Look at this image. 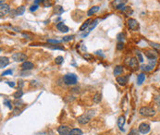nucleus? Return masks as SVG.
<instances>
[{
  "instance_id": "obj_1",
  "label": "nucleus",
  "mask_w": 160,
  "mask_h": 135,
  "mask_svg": "<svg viewBox=\"0 0 160 135\" xmlns=\"http://www.w3.org/2000/svg\"><path fill=\"white\" fill-rule=\"evenodd\" d=\"M95 116V111H88V112H86L85 114H82L81 115L80 117H78V122L80 124H82V125H85L87 124L89 121L91 120V119Z\"/></svg>"
},
{
  "instance_id": "obj_2",
  "label": "nucleus",
  "mask_w": 160,
  "mask_h": 135,
  "mask_svg": "<svg viewBox=\"0 0 160 135\" xmlns=\"http://www.w3.org/2000/svg\"><path fill=\"white\" fill-rule=\"evenodd\" d=\"M139 113L144 117H154L155 115V110L153 107L143 106V107L140 108Z\"/></svg>"
},
{
  "instance_id": "obj_3",
  "label": "nucleus",
  "mask_w": 160,
  "mask_h": 135,
  "mask_svg": "<svg viewBox=\"0 0 160 135\" xmlns=\"http://www.w3.org/2000/svg\"><path fill=\"white\" fill-rule=\"evenodd\" d=\"M63 80L64 83L68 85H74L77 83V80H78V78L77 76L73 73H69L66 74L64 77H63Z\"/></svg>"
},
{
  "instance_id": "obj_4",
  "label": "nucleus",
  "mask_w": 160,
  "mask_h": 135,
  "mask_svg": "<svg viewBox=\"0 0 160 135\" xmlns=\"http://www.w3.org/2000/svg\"><path fill=\"white\" fill-rule=\"evenodd\" d=\"M128 27H129L130 30L136 32L140 29V24L134 19H129L128 20Z\"/></svg>"
},
{
  "instance_id": "obj_5",
  "label": "nucleus",
  "mask_w": 160,
  "mask_h": 135,
  "mask_svg": "<svg viewBox=\"0 0 160 135\" xmlns=\"http://www.w3.org/2000/svg\"><path fill=\"white\" fill-rule=\"evenodd\" d=\"M12 58L16 62H25L28 58V57L23 53H15V54L12 55Z\"/></svg>"
},
{
  "instance_id": "obj_6",
  "label": "nucleus",
  "mask_w": 160,
  "mask_h": 135,
  "mask_svg": "<svg viewBox=\"0 0 160 135\" xmlns=\"http://www.w3.org/2000/svg\"><path fill=\"white\" fill-rule=\"evenodd\" d=\"M156 65V59H149V63L147 65H144L141 67V69L144 71H151Z\"/></svg>"
},
{
  "instance_id": "obj_7",
  "label": "nucleus",
  "mask_w": 160,
  "mask_h": 135,
  "mask_svg": "<svg viewBox=\"0 0 160 135\" xmlns=\"http://www.w3.org/2000/svg\"><path fill=\"white\" fill-rule=\"evenodd\" d=\"M10 5L4 3V4H2L0 6V15H1V18H2L4 15H6V14L10 13Z\"/></svg>"
},
{
  "instance_id": "obj_8",
  "label": "nucleus",
  "mask_w": 160,
  "mask_h": 135,
  "mask_svg": "<svg viewBox=\"0 0 160 135\" xmlns=\"http://www.w3.org/2000/svg\"><path fill=\"white\" fill-rule=\"evenodd\" d=\"M58 131L60 135H70L71 130L70 129V127L68 126H60L58 127Z\"/></svg>"
},
{
  "instance_id": "obj_9",
  "label": "nucleus",
  "mask_w": 160,
  "mask_h": 135,
  "mask_svg": "<svg viewBox=\"0 0 160 135\" xmlns=\"http://www.w3.org/2000/svg\"><path fill=\"white\" fill-rule=\"evenodd\" d=\"M144 54L148 59H156L157 58V53L155 50H146Z\"/></svg>"
},
{
  "instance_id": "obj_10",
  "label": "nucleus",
  "mask_w": 160,
  "mask_h": 135,
  "mask_svg": "<svg viewBox=\"0 0 160 135\" xmlns=\"http://www.w3.org/2000/svg\"><path fill=\"white\" fill-rule=\"evenodd\" d=\"M139 131L143 134H146L150 131V126L147 123H142L139 126Z\"/></svg>"
},
{
  "instance_id": "obj_11",
  "label": "nucleus",
  "mask_w": 160,
  "mask_h": 135,
  "mask_svg": "<svg viewBox=\"0 0 160 135\" xmlns=\"http://www.w3.org/2000/svg\"><path fill=\"white\" fill-rule=\"evenodd\" d=\"M34 68V65L33 63L30 61H25V62H22V64H21V69L22 70H31V69H33Z\"/></svg>"
},
{
  "instance_id": "obj_12",
  "label": "nucleus",
  "mask_w": 160,
  "mask_h": 135,
  "mask_svg": "<svg viewBox=\"0 0 160 135\" xmlns=\"http://www.w3.org/2000/svg\"><path fill=\"white\" fill-rule=\"evenodd\" d=\"M128 79L129 76H121V77H118L117 78V83L121 86H125L128 83Z\"/></svg>"
},
{
  "instance_id": "obj_13",
  "label": "nucleus",
  "mask_w": 160,
  "mask_h": 135,
  "mask_svg": "<svg viewBox=\"0 0 160 135\" xmlns=\"http://www.w3.org/2000/svg\"><path fill=\"white\" fill-rule=\"evenodd\" d=\"M130 67L132 69H139V63H138V59L135 57H132L130 60Z\"/></svg>"
},
{
  "instance_id": "obj_14",
  "label": "nucleus",
  "mask_w": 160,
  "mask_h": 135,
  "mask_svg": "<svg viewBox=\"0 0 160 135\" xmlns=\"http://www.w3.org/2000/svg\"><path fill=\"white\" fill-rule=\"evenodd\" d=\"M57 28H58V30L60 31L61 32H69V30H70V29H69V27H68V26H66L63 22H59V23H58V25H57Z\"/></svg>"
},
{
  "instance_id": "obj_15",
  "label": "nucleus",
  "mask_w": 160,
  "mask_h": 135,
  "mask_svg": "<svg viewBox=\"0 0 160 135\" xmlns=\"http://www.w3.org/2000/svg\"><path fill=\"white\" fill-rule=\"evenodd\" d=\"M8 63H10V60H8V58L7 57H1V58H0V68L1 69L7 66Z\"/></svg>"
},
{
  "instance_id": "obj_16",
  "label": "nucleus",
  "mask_w": 160,
  "mask_h": 135,
  "mask_svg": "<svg viewBox=\"0 0 160 135\" xmlns=\"http://www.w3.org/2000/svg\"><path fill=\"white\" fill-rule=\"evenodd\" d=\"M127 1H119V0H115L114 2V6L117 9H122L124 7V5Z\"/></svg>"
},
{
  "instance_id": "obj_17",
  "label": "nucleus",
  "mask_w": 160,
  "mask_h": 135,
  "mask_svg": "<svg viewBox=\"0 0 160 135\" xmlns=\"http://www.w3.org/2000/svg\"><path fill=\"white\" fill-rule=\"evenodd\" d=\"M91 22H93V21H92V19H88L87 21H85V22L82 23V25L80 27V31L81 32H82V31H84L86 29V28H88L89 25L91 24Z\"/></svg>"
},
{
  "instance_id": "obj_18",
  "label": "nucleus",
  "mask_w": 160,
  "mask_h": 135,
  "mask_svg": "<svg viewBox=\"0 0 160 135\" xmlns=\"http://www.w3.org/2000/svg\"><path fill=\"white\" fill-rule=\"evenodd\" d=\"M124 124H125V118L123 117V116H120L118 119V126L121 131H123V126H124Z\"/></svg>"
},
{
  "instance_id": "obj_19",
  "label": "nucleus",
  "mask_w": 160,
  "mask_h": 135,
  "mask_svg": "<svg viewBox=\"0 0 160 135\" xmlns=\"http://www.w3.org/2000/svg\"><path fill=\"white\" fill-rule=\"evenodd\" d=\"M98 10H99V7H98V6H93V7H91L88 10L87 15H88V16H92V15H93L95 13H96Z\"/></svg>"
},
{
  "instance_id": "obj_20",
  "label": "nucleus",
  "mask_w": 160,
  "mask_h": 135,
  "mask_svg": "<svg viewBox=\"0 0 160 135\" xmlns=\"http://www.w3.org/2000/svg\"><path fill=\"white\" fill-rule=\"evenodd\" d=\"M54 12H55L57 15L59 16V15H61V14L64 12V9H63V7H61V6H58H58H56V7H54Z\"/></svg>"
},
{
  "instance_id": "obj_21",
  "label": "nucleus",
  "mask_w": 160,
  "mask_h": 135,
  "mask_svg": "<svg viewBox=\"0 0 160 135\" xmlns=\"http://www.w3.org/2000/svg\"><path fill=\"white\" fill-rule=\"evenodd\" d=\"M144 80H145V75H144V73H141L138 75V77H137V83L139 85H141L142 83H144Z\"/></svg>"
},
{
  "instance_id": "obj_22",
  "label": "nucleus",
  "mask_w": 160,
  "mask_h": 135,
  "mask_svg": "<svg viewBox=\"0 0 160 135\" xmlns=\"http://www.w3.org/2000/svg\"><path fill=\"white\" fill-rule=\"evenodd\" d=\"M123 72V67L122 66H117L114 69V75H120Z\"/></svg>"
},
{
  "instance_id": "obj_23",
  "label": "nucleus",
  "mask_w": 160,
  "mask_h": 135,
  "mask_svg": "<svg viewBox=\"0 0 160 135\" xmlns=\"http://www.w3.org/2000/svg\"><path fill=\"white\" fill-rule=\"evenodd\" d=\"M98 21H99V20H98V19H96V20H95V21H93V23H92V24L90 25V27L88 28V31H87V32H88V33L90 32H92V31H93V29L96 27V25L98 24Z\"/></svg>"
},
{
  "instance_id": "obj_24",
  "label": "nucleus",
  "mask_w": 160,
  "mask_h": 135,
  "mask_svg": "<svg viewBox=\"0 0 160 135\" xmlns=\"http://www.w3.org/2000/svg\"><path fill=\"white\" fill-rule=\"evenodd\" d=\"M16 10H17L18 16H21V15H23L24 12H25V7H24V6H21V7H19L18 8H16Z\"/></svg>"
},
{
  "instance_id": "obj_25",
  "label": "nucleus",
  "mask_w": 160,
  "mask_h": 135,
  "mask_svg": "<svg viewBox=\"0 0 160 135\" xmlns=\"http://www.w3.org/2000/svg\"><path fill=\"white\" fill-rule=\"evenodd\" d=\"M70 135H82V131L80 129H72Z\"/></svg>"
},
{
  "instance_id": "obj_26",
  "label": "nucleus",
  "mask_w": 160,
  "mask_h": 135,
  "mask_svg": "<svg viewBox=\"0 0 160 135\" xmlns=\"http://www.w3.org/2000/svg\"><path fill=\"white\" fill-rule=\"evenodd\" d=\"M22 95H23V92L21 91V90H19V91H17L16 93H15V94H13V96L15 97V99H21V97Z\"/></svg>"
},
{
  "instance_id": "obj_27",
  "label": "nucleus",
  "mask_w": 160,
  "mask_h": 135,
  "mask_svg": "<svg viewBox=\"0 0 160 135\" xmlns=\"http://www.w3.org/2000/svg\"><path fill=\"white\" fill-rule=\"evenodd\" d=\"M121 10H122V11L124 12L125 14H127L128 16H130V14H132V10H131V8H130V7H124L122 9H121Z\"/></svg>"
},
{
  "instance_id": "obj_28",
  "label": "nucleus",
  "mask_w": 160,
  "mask_h": 135,
  "mask_svg": "<svg viewBox=\"0 0 160 135\" xmlns=\"http://www.w3.org/2000/svg\"><path fill=\"white\" fill-rule=\"evenodd\" d=\"M117 39H118V42H122L125 40V34L123 33V32H120V33H118V35H117Z\"/></svg>"
},
{
  "instance_id": "obj_29",
  "label": "nucleus",
  "mask_w": 160,
  "mask_h": 135,
  "mask_svg": "<svg viewBox=\"0 0 160 135\" xmlns=\"http://www.w3.org/2000/svg\"><path fill=\"white\" fill-rule=\"evenodd\" d=\"M63 60H64V58H63V57H61V56H59V57H57L56 59H55V62H56L57 65H60L63 63Z\"/></svg>"
},
{
  "instance_id": "obj_30",
  "label": "nucleus",
  "mask_w": 160,
  "mask_h": 135,
  "mask_svg": "<svg viewBox=\"0 0 160 135\" xmlns=\"http://www.w3.org/2000/svg\"><path fill=\"white\" fill-rule=\"evenodd\" d=\"M61 42H62L61 40H57V39H48L47 40V43H50V44H60Z\"/></svg>"
},
{
  "instance_id": "obj_31",
  "label": "nucleus",
  "mask_w": 160,
  "mask_h": 135,
  "mask_svg": "<svg viewBox=\"0 0 160 135\" xmlns=\"http://www.w3.org/2000/svg\"><path fill=\"white\" fill-rule=\"evenodd\" d=\"M100 101H101V94L97 93V94L95 95V97H93V102H95V103H99Z\"/></svg>"
},
{
  "instance_id": "obj_32",
  "label": "nucleus",
  "mask_w": 160,
  "mask_h": 135,
  "mask_svg": "<svg viewBox=\"0 0 160 135\" xmlns=\"http://www.w3.org/2000/svg\"><path fill=\"white\" fill-rule=\"evenodd\" d=\"M155 103L157 105L158 108H159V110H160V95H156L155 97Z\"/></svg>"
},
{
  "instance_id": "obj_33",
  "label": "nucleus",
  "mask_w": 160,
  "mask_h": 135,
  "mask_svg": "<svg viewBox=\"0 0 160 135\" xmlns=\"http://www.w3.org/2000/svg\"><path fill=\"white\" fill-rule=\"evenodd\" d=\"M4 105H7V107L10 108V109H12V105H11V103H10V100H7V99H5V100H4Z\"/></svg>"
},
{
  "instance_id": "obj_34",
  "label": "nucleus",
  "mask_w": 160,
  "mask_h": 135,
  "mask_svg": "<svg viewBox=\"0 0 160 135\" xmlns=\"http://www.w3.org/2000/svg\"><path fill=\"white\" fill-rule=\"evenodd\" d=\"M136 57L139 60V62H144V57H143V56L140 52H136Z\"/></svg>"
},
{
  "instance_id": "obj_35",
  "label": "nucleus",
  "mask_w": 160,
  "mask_h": 135,
  "mask_svg": "<svg viewBox=\"0 0 160 135\" xmlns=\"http://www.w3.org/2000/svg\"><path fill=\"white\" fill-rule=\"evenodd\" d=\"M74 38V36L73 35H69V36H65V37H63V40L62 41H64V42H69V41H70V40H72Z\"/></svg>"
},
{
  "instance_id": "obj_36",
  "label": "nucleus",
  "mask_w": 160,
  "mask_h": 135,
  "mask_svg": "<svg viewBox=\"0 0 160 135\" xmlns=\"http://www.w3.org/2000/svg\"><path fill=\"white\" fill-rule=\"evenodd\" d=\"M150 44V46H152V47H154V48H155V49H160V44H155V43H153V42H150L149 43Z\"/></svg>"
},
{
  "instance_id": "obj_37",
  "label": "nucleus",
  "mask_w": 160,
  "mask_h": 135,
  "mask_svg": "<svg viewBox=\"0 0 160 135\" xmlns=\"http://www.w3.org/2000/svg\"><path fill=\"white\" fill-rule=\"evenodd\" d=\"M123 48H124V44H123L122 42H119V43L117 44V49H118V50H122Z\"/></svg>"
},
{
  "instance_id": "obj_38",
  "label": "nucleus",
  "mask_w": 160,
  "mask_h": 135,
  "mask_svg": "<svg viewBox=\"0 0 160 135\" xmlns=\"http://www.w3.org/2000/svg\"><path fill=\"white\" fill-rule=\"evenodd\" d=\"M38 5H33V6H32V7H30V11L31 12H34V11H36V10H37V8H38Z\"/></svg>"
},
{
  "instance_id": "obj_39",
  "label": "nucleus",
  "mask_w": 160,
  "mask_h": 135,
  "mask_svg": "<svg viewBox=\"0 0 160 135\" xmlns=\"http://www.w3.org/2000/svg\"><path fill=\"white\" fill-rule=\"evenodd\" d=\"M128 135H139V131H137V130H135V129H132Z\"/></svg>"
},
{
  "instance_id": "obj_40",
  "label": "nucleus",
  "mask_w": 160,
  "mask_h": 135,
  "mask_svg": "<svg viewBox=\"0 0 160 135\" xmlns=\"http://www.w3.org/2000/svg\"><path fill=\"white\" fill-rule=\"evenodd\" d=\"M83 57L87 60H93V56H91L90 54H84Z\"/></svg>"
},
{
  "instance_id": "obj_41",
  "label": "nucleus",
  "mask_w": 160,
  "mask_h": 135,
  "mask_svg": "<svg viewBox=\"0 0 160 135\" xmlns=\"http://www.w3.org/2000/svg\"><path fill=\"white\" fill-rule=\"evenodd\" d=\"M10 17H15V16H18V14H17V10L16 9H11L10 12Z\"/></svg>"
},
{
  "instance_id": "obj_42",
  "label": "nucleus",
  "mask_w": 160,
  "mask_h": 135,
  "mask_svg": "<svg viewBox=\"0 0 160 135\" xmlns=\"http://www.w3.org/2000/svg\"><path fill=\"white\" fill-rule=\"evenodd\" d=\"M12 74V70L11 69H7V70L4 71L2 73V76H6V75H11Z\"/></svg>"
},
{
  "instance_id": "obj_43",
  "label": "nucleus",
  "mask_w": 160,
  "mask_h": 135,
  "mask_svg": "<svg viewBox=\"0 0 160 135\" xmlns=\"http://www.w3.org/2000/svg\"><path fill=\"white\" fill-rule=\"evenodd\" d=\"M14 104H15V105H16V106H20V105H22V101H21V100L18 101V99H16V101L14 102Z\"/></svg>"
},
{
  "instance_id": "obj_44",
  "label": "nucleus",
  "mask_w": 160,
  "mask_h": 135,
  "mask_svg": "<svg viewBox=\"0 0 160 135\" xmlns=\"http://www.w3.org/2000/svg\"><path fill=\"white\" fill-rule=\"evenodd\" d=\"M46 1H47V0H44V2H43V3H44V7H51V6H52L51 3H50V2H46Z\"/></svg>"
},
{
  "instance_id": "obj_45",
  "label": "nucleus",
  "mask_w": 160,
  "mask_h": 135,
  "mask_svg": "<svg viewBox=\"0 0 160 135\" xmlns=\"http://www.w3.org/2000/svg\"><path fill=\"white\" fill-rule=\"evenodd\" d=\"M7 83L10 85V87H14V86H15V83H13V82H7Z\"/></svg>"
},
{
  "instance_id": "obj_46",
  "label": "nucleus",
  "mask_w": 160,
  "mask_h": 135,
  "mask_svg": "<svg viewBox=\"0 0 160 135\" xmlns=\"http://www.w3.org/2000/svg\"><path fill=\"white\" fill-rule=\"evenodd\" d=\"M44 0H34V4L35 5H38L39 3H41V2H44Z\"/></svg>"
},
{
  "instance_id": "obj_47",
  "label": "nucleus",
  "mask_w": 160,
  "mask_h": 135,
  "mask_svg": "<svg viewBox=\"0 0 160 135\" xmlns=\"http://www.w3.org/2000/svg\"><path fill=\"white\" fill-rule=\"evenodd\" d=\"M23 86V82H20V87H22Z\"/></svg>"
},
{
  "instance_id": "obj_48",
  "label": "nucleus",
  "mask_w": 160,
  "mask_h": 135,
  "mask_svg": "<svg viewBox=\"0 0 160 135\" xmlns=\"http://www.w3.org/2000/svg\"><path fill=\"white\" fill-rule=\"evenodd\" d=\"M4 2H5V0H0V3H1V5L4 4Z\"/></svg>"
},
{
  "instance_id": "obj_49",
  "label": "nucleus",
  "mask_w": 160,
  "mask_h": 135,
  "mask_svg": "<svg viewBox=\"0 0 160 135\" xmlns=\"http://www.w3.org/2000/svg\"><path fill=\"white\" fill-rule=\"evenodd\" d=\"M159 90H160V89H159Z\"/></svg>"
}]
</instances>
